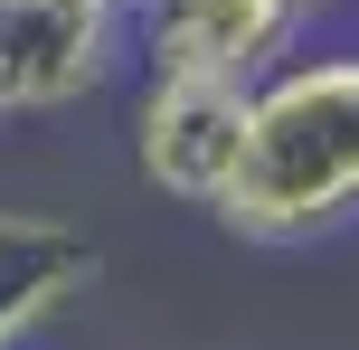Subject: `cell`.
I'll use <instances>...</instances> for the list:
<instances>
[{
    "mask_svg": "<svg viewBox=\"0 0 359 350\" xmlns=\"http://www.w3.org/2000/svg\"><path fill=\"white\" fill-rule=\"evenodd\" d=\"M217 218L255 246L359 218V57H293L246 95V142Z\"/></svg>",
    "mask_w": 359,
    "mask_h": 350,
    "instance_id": "obj_1",
    "label": "cell"
},
{
    "mask_svg": "<svg viewBox=\"0 0 359 350\" xmlns=\"http://www.w3.org/2000/svg\"><path fill=\"white\" fill-rule=\"evenodd\" d=\"M95 10H114V19H133V10H142V0H95Z\"/></svg>",
    "mask_w": 359,
    "mask_h": 350,
    "instance_id": "obj_5",
    "label": "cell"
},
{
    "mask_svg": "<svg viewBox=\"0 0 359 350\" xmlns=\"http://www.w3.org/2000/svg\"><path fill=\"white\" fill-rule=\"evenodd\" d=\"M123 19L95 0H0V123L10 114H57L104 86Z\"/></svg>",
    "mask_w": 359,
    "mask_h": 350,
    "instance_id": "obj_3",
    "label": "cell"
},
{
    "mask_svg": "<svg viewBox=\"0 0 359 350\" xmlns=\"http://www.w3.org/2000/svg\"><path fill=\"white\" fill-rule=\"evenodd\" d=\"M322 0H142L123 19L142 48L151 86H236L255 95L274 76V57L303 38V19Z\"/></svg>",
    "mask_w": 359,
    "mask_h": 350,
    "instance_id": "obj_2",
    "label": "cell"
},
{
    "mask_svg": "<svg viewBox=\"0 0 359 350\" xmlns=\"http://www.w3.org/2000/svg\"><path fill=\"white\" fill-rule=\"evenodd\" d=\"M236 142H246V95L236 86H151L133 114V152H142V180L161 199L217 208L236 180Z\"/></svg>",
    "mask_w": 359,
    "mask_h": 350,
    "instance_id": "obj_4",
    "label": "cell"
}]
</instances>
